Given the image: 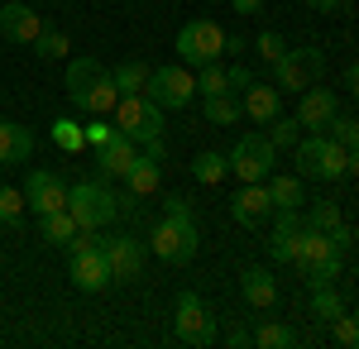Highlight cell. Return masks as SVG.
I'll return each instance as SVG.
<instances>
[{
  "instance_id": "cell-1",
  "label": "cell",
  "mask_w": 359,
  "mask_h": 349,
  "mask_svg": "<svg viewBox=\"0 0 359 349\" xmlns=\"http://www.w3.org/2000/svg\"><path fill=\"white\" fill-rule=\"evenodd\" d=\"M196 249H201V230H196V215L187 211L182 196H168L163 206V220L154 225V259H163L172 268L192 264Z\"/></svg>"
},
{
  "instance_id": "cell-2",
  "label": "cell",
  "mask_w": 359,
  "mask_h": 349,
  "mask_svg": "<svg viewBox=\"0 0 359 349\" xmlns=\"http://www.w3.org/2000/svg\"><path fill=\"white\" fill-rule=\"evenodd\" d=\"M111 115H115V125H120V135H130L144 153H154L158 163L168 158V144H163V106H158V101H149L144 91H139V96H120Z\"/></svg>"
},
{
  "instance_id": "cell-3",
  "label": "cell",
  "mask_w": 359,
  "mask_h": 349,
  "mask_svg": "<svg viewBox=\"0 0 359 349\" xmlns=\"http://www.w3.org/2000/svg\"><path fill=\"white\" fill-rule=\"evenodd\" d=\"M67 96L86 115H111L115 101H120V91H115V81L101 57H72L67 62Z\"/></svg>"
},
{
  "instance_id": "cell-4",
  "label": "cell",
  "mask_w": 359,
  "mask_h": 349,
  "mask_svg": "<svg viewBox=\"0 0 359 349\" xmlns=\"http://www.w3.org/2000/svg\"><path fill=\"white\" fill-rule=\"evenodd\" d=\"M67 211L77 220V230H101V225H111L115 215H135V191L115 196L106 182H77L67 191Z\"/></svg>"
},
{
  "instance_id": "cell-5",
  "label": "cell",
  "mask_w": 359,
  "mask_h": 349,
  "mask_svg": "<svg viewBox=\"0 0 359 349\" xmlns=\"http://www.w3.org/2000/svg\"><path fill=\"white\" fill-rule=\"evenodd\" d=\"M292 268L311 278V282H335L340 273H345V254L331 244V235H321V230H306L297 235V249H292Z\"/></svg>"
},
{
  "instance_id": "cell-6",
  "label": "cell",
  "mask_w": 359,
  "mask_h": 349,
  "mask_svg": "<svg viewBox=\"0 0 359 349\" xmlns=\"http://www.w3.org/2000/svg\"><path fill=\"white\" fill-rule=\"evenodd\" d=\"M297 172L306 177H316V182H340L345 172H350V149L345 144H335L331 135H306L297 139Z\"/></svg>"
},
{
  "instance_id": "cell-7",
  "label": "cell",
  "mask_w": 359,
  "mask_h": 349,
  "mask_svg": "<svg viewBox=\"0 0 359 349\" xmlns=\"http://www.w3.org/2000/svg\"><path fill=\"white\" fill-rule=\"evenodd\" d=\"M216 335H221V321L206 306V296H196V292L177 296V306H172V340L192 345V349H206V345H216Z\"/></svg>"
},
{
  "instance_id": "cell-8",
  "label": "cell",
  "mask_w": 359,
  "mask_h": 349,
  "mask_svg": "<svg viewBox=\"0 0 359 349\" xmlns=\"http://www.w3.org/2000/svg\"><path fill=\"white\" fill-rule=\"evenodd\" d=\"M144 96L158 101L163 110H187V106H192V96H196V72H192V67H182V62H163V67L149 72Z\"/></svg>"
},
{
  "instance_id": "cell-9",
  "label": "cell",
  "mask_w": 359,
  "mask_h": 349,
  "mask_svg": "<svg viewBox=\"0 0 359 349\" xmlns=\"http://www.w3.org/2000/svg\"><path fill=\"white\" fill-rule=\"evenodd\" d=\"M230 172L240 182H269V172H278V149L269 135H240L230 149Z\"/></svg>"
},
{
  "instance_id": "cell-10",
  "label": "cell",
  "mask_w": 359,
  "mask_h": 349,
  "mask_svg": "<svg viewBox=\"0 0 359 349\" xmlns=\"http://www.w3.org/2000/svg\"><path fill=\"white\" fill-rule=\"evenodd\" d=\"M225 34L216 20H187L177 34V57H187V67H206V62H221L225 57Z\"/></svg>"
},
{
  "instance_id": "cell-11",
  "label": "cell",
  "mask_w": 359,
  "mask_h": 349,
  "mask_svg": "<svg viewBox=\"0 0 359 349\" xmlns=\"http://www.w3.org/2000/svg\"><path fill=\"white\" fill-rule=\"evenodd\" d=\"M326 72V53L321 48H292L273 62V77H278V91H297L302 96L306 81H316Z\"/></svg>"
},
{
  "instance_id": "cell-12",
  "label": "cell",
  "mask_w": 359,
  "mask_h": 349,
  "mask_svg": "<svg viewBox=\"0 0 359 349\" xmlns=\"http://www.w3.org/2000/svg\"><path fill=\"white\" fill-rule=\"evenodd\" d=\"M67 182H62V172H53V167H34L25 177V201L29 211L48 215V211H67Z\"/></svg>"
},
{
  "instance_id": "cell-13",
  "label": "cell",
  "mask_w": 359,
  "mask_h": 349,
  "mask_svg": "<svg viewBox=\"0 0 359 349\" xmlns=\"http://www.w3.org/2000/svg\"><path fill=\"white\" fill-rule=\"evenodd\" d=\"M67 278H72L77 292H106L115 282L111 264H106V249L96 244V249H82V254H67Z\"/></svg>"
},
{
  "instance_id": "cell-14",
  "label": "cell",
  "mask_w": 359,
  "mask_h": 349,
  "mask_svg": "<svg viewBox=\"0 0 359 349\" xmlns=\"http://www.w3.org/2000/svg\"><path fill=\"white\" fill-rule=\"evenodd\" d=\"M335 110H340V101H335L331 86H306L302 101H297V125H302L306 135H326Z\"/></svg>"
},
{
  "instance_id": "cell-15",
  "label": "cell",
  "mask_w": 359,
  "mask_h": 349,
  "mask_svg": "<svg viewBox=\"0 0 359 349\" xmlns=\"http://www.w3.org/2000/svg\"><path fill=\"white\" fill-rule=\"evenodd\" d=\"M101 249H106V264H111L115 282H130V278H139L144 273V244L130 240V235H115V240H101Z\"/></svg>"
},
{
  "instance_id": "cell-16",
  "label": "cell",
  "mask_w": 359,
  "mask_h": 349,
  "mask_svg": "<svg viewBox=\"0 0 359 349\" xmlns=\"http://www.w3.org/2000/svg\"><path fill=\"white\" fill-rule=\"evenodd\" d=\"M0 34L10 39V43H34L39 34H43V20L29 10V5H0Z\"/></svg>"
},
{
  "instance_id": "cell-17",
  "label": "cell",
  "mask_w": 359,
  "mask_h": 349,
  "mask_svg": "<svg viewBox=\"0 0 359 349\" xmlns=\"http://www.w3.org/2000/svg\"><path fill=\"white\" fill-rule=\"evenodd\" d=\"M269 211H273V201H269V187H264V182H245L240 196L230 201V215H235L240 225H264Z\"/></svg>"
},
{
  "instance_id": "cell-18",
  "label": "cell",
  "mask_w": 359,
  "mask_h": 349,
  "mask_svg": "<svg viewBox=\"0 0 359 349\" xmlns=\"http://www.w3.org/2000/svg\"><path fill=\"white\" fill-rule=\"evenodd\" d=\"M297 235H302V211H278L273 235H269V259H273V264H292Z\"/></svg>"
},
{
  "instance_id": "cell-19",
  "label": "cell",
  "mask_w": 359,
  "mask_h": 349,
  "mask_svg": "<svg viewBox=\"0 0 359 349\" xmlns=\"http://www.w3.org/2000/svg\"><path fill=\"white\" fill-rule=\"evenodd\" d=\"M135 158H139V144L130 135H115L106 149H96V163H101V172L106 177H115V182H125V172L135 167Z\"/></svg>"
},
{
  "instance_id": "cell-20",
  "label": "cell",
  "mask_w": 359,
  "mask_h": 349,
  "mask_svg": "<svg viewBox=\"0 0 359 349\" xmlns=\"http://www.w3.org/2000/svg\"><path fill=\"white\" fill-rule=\"evenodd\" d=\"M240 292H245L249 306L269 311V306L278 301V282H273V273H269V268H245V273H240Z\"/></svg>"
},
{
  "instance_id": "cell-21",
  "label": "cell",
  "mask_w": 359,
  "mask_h": 349,
  "mask_svg": "<svg viewBox=\"0 0 359 349\" xmlns=\"http://www.w3.org/2000/svg\"><path fill=\"white\" fill-rule=\"evenodd\" d=\"M29 153H34V130L0 120V163H29Z\"/></svg>"
},
{
  "instance_id": "cell-22",
  "label": "cell",
  "mask_w": 359,
  "mask_h": 349,
  "mask_svg": "<svg viewBox=\"0 0 359 349\" xmlns=\"http://www.w3.org/2000/svg\"><path fill=\"white\" fill-rule=\"evenodd\" d=\"M158 182H163V163L154 158V153H139L135 167L125 172V187L135 191V196H149V191H158Z\"/></svg>"
},
{
  "instance_id": "cell-23",
  "label": "cell",
  "mask_w": 359,
  "mask_h": 349,
  "mask_svg": "<svg viewBox=\"0 0 359 349\" xmlns=\"http://www.w3.org/2000/svg\"><path fill=\"white\" fill-rule=\"evenodd\" d=\"M269 201H273V211H302V177H292V172H269Z\"/></svg>"
},
{
  "instance_id": "cell-24",
  "label": "cell",
  "mask_w": 359,
  "mask_h": 349,
  "mask_svg": "<svg viewBox=\"0 0 359 349\" xmlns=\"http://www.w3.org/2000/svg\"><path fill=\"white\" fill-rule=\"evenodd\" d=\"M149 62H139V57H125V62H115V72H111V81H115V91L120 96H139L144 86H149Z\"/></svg>"
},
{
  "instance_id": "cell-25",
  "label": "cell",
  "mask_w": 359,
  "mask_h": 349,
  "mask_svg": "<svg viewBox=\"0 0 359 349\" xmlns=\"http://www.w3.org/2000/svg\"><path fill=\"white\" fill-rule=\"evenodd\" d=\"M240 106H245L249 120L273 125V120H278V91H273V86H259V81H254V86L245 91V101H240Z\"/></svg>"
},
{
  "instance_id": "cell-26",
  "label": "cell",
  "mask_w": 359,
  "mask_h": 349,
  "mask_svg": "<svg viewBox=\"0 0 359 349\" xmlns=\"http://www.w3.org/2000/svg\"><path fill=\"white\" fill-rule=\"evenodd\" d=\"M249 335H254V345H259V349H292V345H297V330H292V325H283V321H269V316H264V321H254Z\"/></svg>"
},
{
  "instance_id": "cell-27",
  "label": "cell",
  "mask_w": 359,
  "mask_h": 349,
  "mask_svg": "<svg viewBox=\"0 0 359 349\" xmlns=\"http://www.w3.org/2000/svg\"><path fill=\"white\" fill-rule=\"evenodd\" d=\"M39 235L53 249H67V240L77 235V220H72V211H48V215H39Z\"/></svg>"
},
{
  "instance_id": "cell-28",
  "label": "cell",
  "mask_w": 359,
  "mask_h": 349,
  "mask_svg": "<svg viewBox=\"0 0 359 349\" xmlns=\"http://www.w3.org/2000/svg\"><path fill=\"white\" fill-rule=\"evenodd\" d=\"M340 311H345V306H340V292H335V282H316V292H311V316L331 325Z\"/></svg>"
},
{
  "instance_id": "cell-29",
  "label": "cell",
  "mask_w": 359,
  "mask_h": 349,
  "mask_svg": "<svg viewBox=\"0 0 359 349\" xmlns=\"http://www.w3.org/2000/svg\"><path fill=\"white\" fill-rule=\"evenodd\" d=\"M221 91H230V67H221V62L196 67V96H221Z\"/></svg>"
},
{
  "instance_id": "cell-30",
  "label": "cell",
  "mask_w": 359,
  "mask_h": 349,
  "mask_svg": "<svg viewBox=\"0 0 359 349\" xmlns=\"http://www.w3.org/2000/svg\"><path fill=\"white\" fill-rule=\"evenodd\" d=\"M240 115H245V106H240L230 91H221V96H206V120H211V125H235Z\"/></svg>"
},
{
  "instance_id": "cell-31",
  "label": "cell",
  "mask_w": 359,
  "mask_h": 349,
  "mask_svg": "<svg viewBox=\"0 0 359 349\" xmlns=\"http://www.w3.org/2000/svg\"><path fill=\"white\" fill-rule=\"evenodd\" d=\"M48 135H53V144L62 149V153H82V149H86V130L77 125V120H53Z\"/></svg>"
},
{
  "instance_id": "cell-32",
  "label": "cell",
  "mask_w": 359,
  "mask_h": 349,
  "mask_svg": "<svg viewBox=\"0 0 359 349\" xmlns=\"http://www.w3.org/2000/svg\"><path fill=\"white\" fill-rule=\"evenodd\" d=\"M225 172H230V158H225V153H201V158L192 163V177H196V182H206V187H216Z\"/></svg>"
},
{
  "instance_id": "cell-33",
  "label": "cell",
  "mask_w": 359,
  "mask_h": 349,
  "mask_svg": "<svg viewBox=\"0 0 359 349\" xmlns=\"http://www.w3.org/2000/svg\"><path fill=\"white\" fill-rule=\"evenodd\" d=\"M340 220H345V215H340V206H335V201H316V206L306 211L302 225H306V230H321V235H331Z\"/></svg>"
},
{
  "instance_id": "cell-34",
  "label": "cell",
  "mask_w": 359,
  "mask_h": 349,
  "mask_svg": "<svg viewBox=\"0 0 359 349\" xmlns=\"http://www.w3.org/2000/svg\"><path fill=\"white\" fill-rule=\"evenodd\" d=\"M25 211H29L25 191H15V187H5V182H0V225H20Z\"/></svg>"
},
{
  "instance_id": "cell-35",
  "label": "cell",
  "mask_w": 359,
  "mask_h": 349,
  "mask_svg": "<svg viewBox=\"0 0 359 349\" xmlns=\"http://www.w3.org/2000/svg\"><path fill=\"white\" fill-rule=\"evenodd\" d=\"M326 135H331L335 144H345V149H359V120H350V115H340V110H335L331 125H326Z\"/></svg>"
},
{
  "instance_id": "cell-36",
  "label": "cell",
  "mask_w": 359,
  "mask_h": 349,
  "mask_svg": "<svg viewBox=\"0 0 359 349\" xmlns=\"http://www.w3.org/2000/svg\"><path fill=\"white\" fill-rule=\"evenodd\" d=\"M269 139H273L278 153H283V149H297V139H302V125H297V120H283V115H278L273 125H269Z\"/></svg>"
},
{
  "instance_id": "cell-37",
  "label": "cell",
  "mask_w": 359,
  "mask_h": 349,
  "mask_svg": "<svg viewBox=\"0 0 359 349\" xmlns=\"http://www.w3.org/2000/svg\"><path fill=\"white\" fill-rule=\"evenodd\" d=\"M331 340L345 345V349H359V316H345V311H340L331 321Z\"/></svg>"
},
{
  "instance_id": "cell-38",
  "label": "cell",
  "mask_w": 359,
  "mask_h": 349,
  "mask_svg": "<svg viewBox=\"0 0 359 349\" xmlns=\"http://www.w3.org/2000/svg\"><path fill=\"white\" fill-rule=\"evenodd\" d=\"M34 48H39V57H67V34H57V29H43V34L34 39Z\"/></svg>"
},
{
  "instance_id": "cell-39",
  "label": "cell",
  "mask_w": 359,
  "mask_h": 349,
  "mask_svg": "<svg viewBox=\"0 0 359 349\" xmlns=\"http://www.w3.org/2000/svg\"><path fill=\"white\" fill-rule=\"evenodd\" d=\"M283 53H287V43H283V34H273V29H264V34H259V57H264V62L273 67V62H278Z\"/></svg>"
},
{
  "instance_id": "cell-40",
  "label": "cell",
  "mask_w": 359,
  "mask_h": 349,
  "mask_svg": "<svg viewBox=\"0 0 359 349\" xmlns=\"http://www.w3.org/2000/svg\"><path fill=\"white\" fill-rule=\"evenodd\" d=\"M111 139H115V130L106 125V120H96V125H86V144H91V149H106Z\"/></svg>"
},
{
  "instance_id": "cell-41",
  "label": "cell",
  "mask_w": 359,
  "mask_h": 349,
  "mask_svg": "<svg viewBox=\"0 0 359 349\" xmlns=\"http://www.w3.org/2000/svg\"><path fill=\"white\" fill-rule=\"evenodd\" d=\"M331 244H335V249H340V254H345V249L355 244V230H350V225L340 220V225H335V230H331Z\"/></svg>"
},
{
  "instance_id": "cell-42",
  "label": "cell",
  "mask_w": 359,
  "mask_h": 349,
  "mask_svg": "<svg viewBox=\"0 0 359 349\" xmlns=\"http://www.w3.org/2000/svg\"><path fill=\"white\" fill-rule=\"evenodd\" d=\"M254 86V72L249 67H230V91H249Z\"/></svg>"
},
{
  "instance_id": "cell-43",
  "label": "cell",
  "mask_w": 359,
  "mask_h": 349,
  "mask_svg": "<svg viewBox=\"0 0 359 349\" xmlns=\"http://www.w3.org/2000/svg\"><path fill=\"white\" fill-rule=\"evenodd\" d=\"M230 5H235V10H240V15H259V10H264V5H269V0H230Z\"/></svg>"
},
{
  "instance_id": "cell-44",
  "label": "cell",
  "mask_w": 359,
  "mask_h": 349,
  "mask_svg": "<svg viewBox=\"0 0 359 349\" xmlns=\"http://www.w3.org/2000/svg\"><path fill=\"white\" fill-rule=\"evenodd\" d=\"M345 86H350V96H359V62L345 67Z\"/></svg>"
},
{
  "instance_id": "cell-45",
  "label": "cell",
  "mask_w": 359,
  "mask_h": 349,
  "mask_svg": "<svg viewBox=\"0 0 359 349\" xmlns=\"http://www.w3.org/2000/svg\"><path fill=\"white\" fill-rule=\"evenodd\" d=\"M230 345L245 349V345H254V335H249V330H230Z\"/></svg>"
},
{
  "instance_id": "cell-46",
  "label": "cell",
  "mask_w": 359,
  "mask_h": 349,
  "mask_svg": "<svg viewBox=\"0 0 359 349\" xmlns=\"http://www.w3.org/2000/svg\"><path fill=\"white\" fill-rule=\"evenodd\" d=\"M311 5H316V10H326V15H331V10H340V0H311Z\"/></svg>"
},
{
  "instance_id": "cell-47",
  "label": "cell",
  "mask_w": 359,
  "mask_h": 349,
  "mask_svg": "<svg viewBox=\"0 0 359 349\" xmlns=\"http://www.w3.org/2000/svg\"><path fill=\"white\" fill-rule=\"evenodd\" d=\"M350 177H359V149H350Z\"/></svg>"
}]
</instances>
